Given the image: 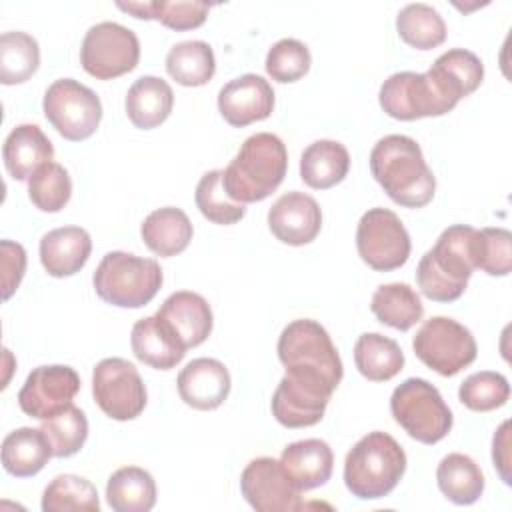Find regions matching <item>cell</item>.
<instances>
[{
  "instance_id": "35",
  "label": "cell",
  "mask_w": 512,
  "mask_h": 512,
  "mask_svg": "<svg viewBox=\"0 0 512 512\" xmlns=\"http://www.w3.org/2000/svg\"><path fill=\"white\" fill-rule=\"evenodd\" d=\"M396 30L408 46L418 50H432L446 40L444 18L424 2L406 4L396 16Z\"/></svg>"
},
{
  "instance_id": "10",
  "label": "cell",
  "mask_w": 512,
  "mask_h": 512,
  "mask_svg": "<svg viewBox=\"0 0 512 512\" xmlns=\"http://www.w3.org/2000/svg\"><path fill=\"white\" fill-rule=\"evenodd\" d=\"M414 354L440 376H454L476 360L478 346L472 332L446 316H432L412 338Z\"/></svg>"
},
{
  "instance_id": "28",
  "label": "cell",
  "mask_w": 512,
  "mask_h": 512,
  "mask_svg": "<svg viewBox=\"0 0 512 512\" xmlns=\"http://www.w3.org/2000/svg\"><path fill=\"white\" fill-rule=\"evenodd\" d=\"M52 458V448L42 428H16L2 440V466L16 478L38 474Z\"/></svg>"
},
{
  "instance_id": "45",
  "label": "cell",
  "mask_w": 512,
  "mask_h": 512,
  "mask_svg": "<svg viewBox=\"0 0 512 512\" xmlns=\"http://www.w3.org/2000/svg\"><path fill=\"white\" fill-rule=\"evenodd\" d=\"M2 254V298L8 300L20 286L26 272V250L12 240L0 242Z\"/></svg>"
},
{
  "instance_id": "36",
  "label": "cell",
  "mask_w": 512,
  "mask_h": 512,
  "mask_svg": "<svg viewBox=\"0 0 512 512\" xmlns=\"http://www.w3.org/2000/svg\"><path fill=\"white\" fill-rule=\"evenodd\" d=\"M40 64L38 42L26 32H4L0 36V82L22 84L34 76Z\"/></svg>"
},
{
  "instance_id": "33",
  "label": "cell",
  "mask_w": 512,
  "mask_h": 512,
  "mask_svg": "<svg viewBox=\"0 0 512 512\" xmlns=\"http://www.w3.org/2000/svg\"><path fill=\"white\" fill-rule=\"evenodd\" d=\"M120 10L140 20H158L172 30H192L206 22L210 4L184 0H154V2H118Z\"/></svg>"
},
{
  "instance_id": "41",
  "label": "cell",
  "mask_w": 512,
  "mask_h": 512,
  "mask_svg": "<svg viewBox=\"0 0 512 512\" xmlns=\"http://www.w3.org/2000/svg\"><path fill=\"white\" fill-rule=\"evenodd\" d=\"M28 196L42 212H60L72 196V180L68 170L58 162L40 166L28 178Z\"/></svg>"
},
{
  "instance_id": "26",
  "label": "cell",
  "mask_w": 512,
  "mask_h": 512,
  "mask_svg": "<svg viewBox=\"0 0 512 512\" xmlns=\"http://www.w3.org/2000/svg\"><path fill=\"white\" fill-rule=\"evenodd\" d=\"M192 232V222L186 212L174 206H164L150 212L140 226L144 244L162 258L184 252L192 240Z\"/></svg>"
},
{
  "instance_id": "15",
  "label": "cell",
  "mask_w": 512,
  "mask_h": 512,
  "mask_svg": "<svg viewBox=\"0 0 512 512\" xmlns=\"http://www.w3.org/2000/svg\"><path fill=\"white\" fill-rule=\"evenodd\" d=\"M80 376L64 364L34 368L18 392L20 410L38 420H48L68 408L80 392Z\"/></svg>"
},
{
  "instance_id": "29",
  "label": "cell",
  "mask_w": 512,
  "mask_h": 512,
  "mask_svg": "<svg viewBox=\"0 0 512 512\" xmlns=\"http://www.w3.org/2000/svg\"><path fill=\"white\" fill-rule=\"evenodd\" d=\"M354 364L364 378L388 382L404 368V352L396 340L378 332H364L354 344Z\"/></svg>"
},
{
  "instance_id": "46",
  "label": "cell",
  "mask_w": 512,
  "mask_h": 512,
  "mask_svg": "<svg viewBox=\"0 0 512 512\" xmlns=\"http://www.w3.org/2000/svg\"><path fill=\"white\" fill-rule=\"evenodd\" d=\"M492 462L504 484H510V420H504L492 438Z\"/></svg>"
},
{
  "instance_id": "7",
  "label": "cell",
  "mask_w": 512,
  "mask_h": 512,
  "mask_svg": "<svg viewBox=\"0 0 512 512\" xmlns=\"http://www.w3.org/2000/svg\"><path fill=\"white\" fill-rule=\"evenodd\" d=\"M278 358L286 372H312L334 388L342 382L344 368L326 328L310 318L292 320L278 338Z\"/></svg>"
},
{
  "instance_id": "42",
  "label": "cell",
  "mask_w": 512,
  "mask_h": 512,
  "mask_svg": "<svg viewBox=\"0 0 512 512\" xmlns=\"http://www.w3.org/2000/svg\"><path fill=\"white\" fill-rule=\"evenodd\" d=\"M458 398L466 408L474 412H490L508 402L510 384L500 372H474L460 384Z\"/></svg>"
},
{
  "instance_id": "23",
  "label": "cell",
  "mask_w": 512,
  "mask_h": 512,
  "mask_svg": "<svg viewBox=\"0 0 512 512\" xmlns=\"http://www.w3.org/2000/svg\"><path fill=\"white\" fill-rule=\"evenodd\" d=\"M2 158L14 180H28L40 166L52 162L54 146L36 124H18L6 136Z\"/></svg>"
},
{
  "instance_id": "18",
  "label": "cell",
  "mask_w": 512,
  "mask_h": 512,
  "mask_svg": "<svg viewBox=\"0 0 512 512\" xmlns=\"http://www.w3.org/2000/svg\"><path fill=\"white\" fill-rule=\"evenodd\" d=\"M268 228L276 240L288 246H304L320 234L322 210L312 196L292 190L270 206Z\"/></svg>"
},
{
  "instance_id": "24",
  "label": "cell",
  "mask_w": 512,
  "mask_h": 512,
  "mask_svg": "<svg viewBox=\"0 0 512 512\" xmlns=\"http://www.w3.org/2000/svg\"><path fill=\"white\" fill-rule=\"evenodd\" d=\"M130 346L134 356L156 370L174 368L186 354V348L156 314L140 318L132 326Z\"/></svg>"
},
{
  "instance_id": "43",
  "label": "cell",
  "mask_w": 512,
  "mask_h": 512,
  "mask_svg": "<svg viewBox=\"0 0 512 512\" xmlns=\"http://www.w3.org/2000/svg\"><path fill=\"white\" fill-rule=\"evenodd\" d=\"M312 56L304 42L296 38H282L266 54V72L272 80L288 84L296 82L310 70Z\"/></svg>"
},
{
  "instance_id": "12",
  "label": "cell",
  "mask_w": 512,
  "mask_h": 512,
  "mask_svg": "<svg viewBox=\"0 0 512 512\" xmlns=\"http://www.w3.org/2000/svg\"><path fill=\"white\" fill-rule=\"evenodd\" d=\"M410 234L396 212L370 208L356 228V250L372 270L390 272L406 264L410 256Z\"/></svg>"
},
{
  "instance_id": "19",
  "label": "cell",
  "mask_w": 512,
  "mask_h": 512,
  "mask_svg": "<svg viewBox=\"0 0 512 512\" xmlns=\"http://www.w3.org/2000/svg\"><path fill=\"white\" fill-rule=\"evenodd\" d=\"M156 316L168 324V328L186 350L200 346L210 336L214 324L206 298L190 290H178L170 294L162 302Z\"/></svg>"
},
{
  "instance_id": "31",
  "label": "cell",
  "mask_w": 512,
  "mask_h": 512,
  "mask_svg": "<svg viewBox=\"0 0 512 512\" xmlns=\"http://www.w3.org/2000/svg\"><path fill=\"white\" fill-rule=\"evenodd\" d=\"M436 482L440 492L458 506L474 504L484 492V474L480 466L460 452H452L440 460Z\"/></svg>"
},
{
  "instance_id": "38",
  "label": "cell",
  "mask_w": 512,
  "mask_h": 512,
  "mask_svg": "<svg viewBox=\"0 0 512 512\" xmlns=\"http://www.w3.org/2000/svg\"><path fill=\"white\" fill-rule=\"evenodd\" d=\"M430 72L462 100L482 84L484 64L474 52L466 48H452L434 60Z\"/></svg>"
},
{
  "instance_id": "27",
  "label": "cell",
  "mask_w": 512,
  "mask_h": 512,
  "mask_svg": "<svg viewBox=\"0 0 512 512\" xmlns=\"http://www.w3.org/2000/svg\"><path fill=\"white\" fill-rule=\"evenodd\" d=\"M350 170V154L336 140H316L300 156V178L314 190L340 184Z\"/></svg>"
},
{
  "instance_id": "34",
  "label": "cell",
  "mask_w": 512,
  "mask_h": 512,
  "mask_svg": "<svg viewBox=\"0 0 512 512\" xmlns=\"http://www.w3.org/2000/svg\"><path fill=\"white\" fill-rule=\"evenodd\" d=\"M166 72L182 86H204L216 72V60L210 44L204 40H184L166 54Z\"/></svg>"
},
{
  "instance_id": "25",
  "label": "cell",
  "mask_w": 512,
  "mask_h": 512,
  "mask_svg": "<svg viewBox=\"0 0 512 512\" xmlns=\"http://www.w3.org/2000/svg\"><path fill=\"white\" fill-rule=\"evenodd\" d=\"M126 116L142 130L160 126L172 112L174 92L170 84L158 76H140L128 88L126 94Z\"/></svg>"
},
{
  "instance_id": "6",
  "label": "cell",
  "mask_w": 512,
  "mask_h": 512,
  "mask_svg": "<svg viewBox=\"0 0 512 512\" xmlns=\"http://www.w3.org/2000/svg\"><path fill=\"white\" fill-rule=\"evenodd\" d=\"M390 412L406 434L422 444H436L452 428V410L438 388L424 378H408L394 388Z\"/></svg>"
},
{
  "instance_id": "40",
  "label": "cell",
  "mask_w": 512,
  "mask_h": 512,
  "mask_svg": "<svg viewBox=\"0 0 512 512\" xmlns=\"http://www.w3.org/2000/svg\"><path fill=\"white\" fill-rule=\"evenodd\" d=\"M40 428L50 442L52 456H56V458L74 456L76 452H80V448L84 446V442L88 438L86 414L74 404H70L62 412H58L56 416L42 420Z\"/></svg>"
},
{
  "instance_id": "13",
  "label": "cell",
  "mask_w": 512,
  "mask_h": 512,
  "mask_svg": "<svg viewBox=\"0 0 512 512\" xmlns=\"http://www.w3.org/2000/svg\"><path fill=\"white\" fill-rule=\"evenodd\" d=\"M92 394L98 408L118 422L140 416L148 400L142 376L124 358H104L94 366Z\"/></svg>"
},
{
  "instance_id": "11",
  "label": "cell",
  "mask_w": 512,
  "mask_h": 512,
  "mask_svg": "<svg viewBox=\"0 0 512 512\" xmlns=\"http://www.w3.org/2000/svg\"><path fill=\"white\" fill-rule=\"evenodd\" d=\"M138 60V36L118 22H98L84 34L80 46V64L98 80L118 78L134 70Z\"/></svg>"
},
{
  "instance_id": "8",
  "label": "cell",
  "mask_w": 512,
  "mask_h": 512,
  "mask_svg": "<svg viewBox=\"0 0 512 512\" xmlns=\"http://www.w3.org/2000/svg\"><path fill=\"white\" fill-rule=\"evenodd\" d=\"M380 108L396 120H418L442 116L460 100L448 92L430 72H396L388 76L378 92Z\"/></svg>"
},
{
  "instance_id": "32",
  "label": "cell",
  "mask_w": 512,
  "mask_h": 512,
  "mask_svg": "<svg viewBox=\"0 0 512 512\" xmlns=\"http://www.w3.org/2000/svg\"><path fill=\"white\" fill-rule=\"evenodd\" d=\"M106 500L116 512H148L156 504V482L140 466L118 468L108 478Z\"/></svg>"
},
{
  "instance_id": "20",
  "label": "cell",
  "mask_w": 512,
  "mask_h": 512,
  "mask_svg": "<svg viewBox=\"0 0 512 512\" xmlns=\"http://www.w3.org/2000/svg\"><path fill=\"white\" fill-rule=\"evenodd\" d=\"M178 394L194 410H214L230 394V372L216 358H194L178 374Z\"/></svg>"
},
{
  "instance_id": "4",
  "label": "cell",
  "mask_w": 512,
  "mask_h": 512,
  "mask_svg": "<svg viewBox=\"0 0 512 512\" xmlns=\"http://www.w3.org/2000/svg\"><path fill=\"white\" fill-rule=\"evenodd\" d=\"M406 472L404 448L386 432L362 436L346 454L344 484L360 500L388 496Z\"/></svg>"
},
{
  "instance_id": "37",
  "label": "cell",
  "mask_w": 512,
  "mask_h": 512,
  "mask_svg": "<svg viewBox=\"0 0 512 512\" xmlns=\"http://www.w3.org/2000/svg\"><path fill=\"white\" fill-rule=\"evenodd\" d=\"M44 512H98L100 500L96 486L76 474L56 476L42 494Z\"/></svg>"
},
{
  "instance_id": "22",
  "label": "cell",
  "mask_w": 512,
  "mask_h": 512,
  "mask_svg": "<svg viewBox=\"0 0 512 512\" xmlns=\"http://www.w3.org/2000/svg\"><path fill=\"white\" fill-rule=\"evenodd\" d=\"M92 252V238L80 226H62L40 240V262L54 278H66L84 268Z\"/></svg>"
},
{
  "instance_id": "17",
  "label": "cell",
  "mask_w": 512,
  "mask_h": 512,
  "mask_svg": "<svg viewBox=\"0 0 512 512\" xmlns=\"http://www.w3.org/2000/svg\"><path fill=\"white\" fill-rule=\"evenodd\" d=\"M218 110L230 126L244 128L272 114L274 90L262 76L242 74L220 88Z\"/></svg>"
},
{
  "instance_id": "30",
  "label": "cell",
  "mask_w": 512,
  "mask_h": 512,
  "mask_svg": "<svg viewBox=\"0 0 512 512\" xmlns=\"http://www.w3.org/2000/svg\"><path fill=\"white\" fill-rule=\"evenodd\" d=\"M370 310L378 322L400 332L410 330L424 316V306L416 290L404 282L382 284L372 294Z\"/></svg>"
},
{
  "instance_id": "16",
  "label": "cell",
  "mask_w": 512,
  "mask_h": 512,
  "mask_svg": "<svg viewBox=\"0 0 512 512\" xmlns=\"http://www.w3.org/2000/svg\"><path fill=\"white\" fill-rule=\"evenodd\" d=\"M240 492L258 512H294L302 508V492L284 472L280 460L254 458L240 474Z\"/></svg>"
},
{
  "instance_id": "1",
  "label": "cell",
  "mask_w": 512,
  "mask_h": 512,
  "mask_svg": "<svg viewBox=\"0 0 512 512\" xmlns=\"http://www.w3.org/2000/svg\"><path fill=\"white\" fill-rule=\"evenodd\" d=\"M370 172L388 198L404 208H422L434 198L436 178L420 144L410 136L380 138L370 152Z\"/></svg>"
},
{
  "instance_id": "3",
  "label": "cell",
  "mask_w": 512,
  "mask_h": 512,
  "mask_svg": "<svg viewBox=\"0 0 512 512\" xmlns=\"http://www.w3.org/2000/svg\"><path fill=\"white\" fill-rule=\"evenodd\" d=\"M288 152L272 132H256L244 140L238 154L226 166L222 182L228 196L240 204L268 198L284 180Z\"/></svg>"
},
{
  "instance_id": "21",
  "label": "cell",
  "mask_w": 512,
  "mask_h": 512,
  "mask_svg": "<svg viewBox=\"0 0 512 512\" xmlns=\"http://www.w3.org/2000/svg\"><path fill=\"white\" fill-rule=\"evenodd\" d=\"M280 464L300 492L324 486L334 468V454L328 442L306 438L288 444L280 454Z\"/></svg>"
},
{
  "instance_id": "44",
  "label": "cell",
  "mask_w": 512,
  "mask_h": 512,
  "mask_svg": "<svg viewBox=\"0 0 512 512\" xmlns=\"http://www.w3.org/2000/svg\"><path fill=\"white\" fill-rule=\"evenodd\" d=\"M476 268L490 276H506L512 268V234L506 228L478 230Z\"/></svg>"
},
{
  "instance_id": "2",
  "label": "cell",
  "mask_w": 512,
  "mask_h": 512,
  "mask_svg": "<svg viewBox=\"0 0 512 512\" xmlns=\"http://www.w3.org/2000/svg\"><path fill=\"white\" fill-rule=\"evenodd\" d=\"M476 248V228L466 224L448 226L418 262L416 282L420 292L434 302L458 300L476 270Z\"/></svg>"
},
{
  "instance_id": "39",
  "label": "cell",
  "mask_w": 512,
  "mask_h": 512,
  "mask_svg": "<svg viewBox=\"0 0 512 512\" xmlns=\"http://www.w3.org/2000/svg\"><path fill=\"white\" fill-rule=\"evenodd\" d=\"M222 176H224V170L206 172L196 184L194 200L206 220L220 226H230L244 218L246 204H240L228 196Z\"/></svg>"
},
{
  "instance_id": "5",
  "label": "cell",
  "mask_w": 512,
  "mask_h": 512,
  "mask_svg": "<svg viewBox=\"0 0 512 512\" xmlns=\"http://www.w3.org/2000/svg\"><path fill=\"white\" fill-rule=\"evenodd\" d=\"M162 268L152 258L128 252H108L94 270V290L106 304L118 308L146 306L162 286Z\"/></svg>"
},
{
  "instance_id": "14",
  "label": "cell",
  "mask_w": 512,
  "mask_h": 512,
  "mask_svg": "<svg viewBox=\"0 0 512 512\" xmlns=\"http://www.w3.org/2000/svg\"><path fill=\"white\" fill-rule=\"evenodd\" d=\"M336 388L312 372H286L272 394V416L286 428H306L322 420Z\"/></svg>"
},
{
  "instance_id": "9",
  "label": "cell",
  "mask_w": 512,
  "mask_h": 512,
  "mask_svg": "<svg viewBox=\"0 0 512 512\" xmlns=\"http://www.w3.org/2000/svg\"><path fill=\"white\" fill-rule=\"evenodd\" d=\"M42 110L56 132L70 142L90 138L102 120L100 98L74 78L54 80L44 92Z\"/></svg>"
}]
</instances>
